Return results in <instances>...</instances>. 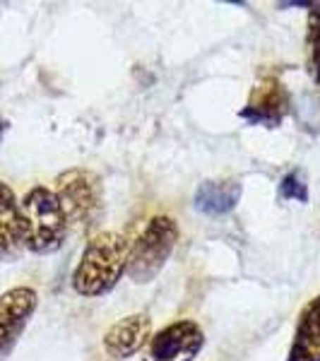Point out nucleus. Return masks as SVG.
I'll use <instances>...</instances> for the list:
<instances>
[{
  "mask_svg": "<svg viewBox=\"0 0 320 361\" xmlns=\"http://www.w3.org/2000/svg\"><path fill=\"white\" fill-rule=\"evenodd\" d=\"M279 197L282 200H294V202H308V185L306 178L299 169H292L287 176L279 183Z\"/></svg>",
  "mask_w": 320,
  "mask_h": 361,
  "instance_id": "nucleus-13",
  "label": "nucleus"
},
{
  "mask_svg": "<svg viewBox=\"0 0 320 361\" xmlns=\"http://www.w3.org/2000/svg\"><path fill=\"white\" fill-rule=\"evenodd\" d=\"M54 193L63 205L68 224L78 231H92L104 217V185L90 169H68L56 178Z\"/></svg>",
  "mask_w": 320,
  "mask_h": 361,
  "instance_id": "nucleus-3",
  "label": "nucleus"
},
{
  "mask_svg": "<svg viewBox=\"0 0 320 361\" xmlns=\"http://www.w3.org/2000/svg\"><path fill=\"white\" fill-rule=\"evenodd\" d=\"M306 51H308V75L320 85V5H311L306 22Z\"/></svg>",
  "mask_w": 320,
  "mask_h": 361,
  "instance_id": "nucleus-12",
  "label": "nucleus"
},
{
  "mask_svg": "<svg viewBox=\"0 0 320 361\" xmlns=\"http://www.w3.org/2000/svg\"><path fill=\"white\" fill-rule=\"evenodd\" d=\"M241 200V183L238 180H205L195 190V207L209 217H222Z\"/></svg>",
  "mask_w": 320,
  "mask_h": 361,
  "instance_id": "nucleus-11",
  "label": "nucleus"
},
{
  "mask_svg": "<svg viewBox=\"0 0 320 361\" xmlns=\"http://www.w3.org/2000/svg\"><path fill=\"white\" fill-rule=\"evenodd\" d=\"M25 248L37 255L56 253L66 243L70 224L58 195L46 185H34L20 200Z\"/></svg>",
  "mask_w": 320,
  "mask_h": 361,
  "instance_id": "nucleus-2",
  "label": "nucleus"
},
{
  "mask_svg": "<svg viewBox=\"0 0 320 361\" xmlns=\"http://www.w3.org/2000/svg\"><path fill=\"white\" fill-rule=\"evenodd\" d=\"M205 347V333L195 320H176L149 337L142 361H193Z\"/></svg>",
  "mask_w": 320,
  "mask_h": 361,
  "instance_id": "nucleus-5",
  "label": "nucleus"
},
{
  "mask_svg": "<svg viewBox=\"0 0 320 361\" xmlns=\"http://www.w3.org/2000/svg\"><path fill=\"white\" fill-rule=\"evenodd\" d=\"M152 337V318L147 313H133L113 323L104 335V349L113 359H130Z\"/></svg>",
  "mask_w": 320,
  "mask_h": 361,
  "instance_id": "nucleus-7",
  "label": "nucleus"
},
{
  "mask_svg": "<svg viewBox=\"0 0 320 361\" xmlns=\"http://www.w3.org/2000/svg\"><path fill=\"white\" fill-rule=\"evenodd\" d=\"M128 253H130V241L118 231H101L92 236L70 277L75 294L92 299L111 292L125 275Z\"/></svg>",
  "mask_w": 320,
  "mask_h": 361,
  "instance_id": "nucleus-1",
  "label": "nucleus"
},
{
  "mask_svg": "<svg viewBox=\"0 0 320 361\" xmlns=\"http://www.w3.org/2000/svg\"><path fill=\"white\" fill-rule=\"evenodd\" d=\"M37 306L39 296L32 287H15L0 294V361H8L13 354Z\"/></svg>",
  "mask_w": 320,
  "mask_h": 361,
  "instance_id": "nucleus-6",
  "label": "nucleus"
},
{
  "mask_svg": "<svg viewBox=\"0 0 320 361\" xmlns=\"http://www.w3.org/2000/svg\"><path fill=\"white\" fill-rule=\"evenodd\" d=\"M25 250V226H22L20 200L13 188L0 180V258L13 260Z\"/></svg>",
  "mask_w": 320,
  "mask_h": 361,
  "instance_id": "nucleus-10",
  "label": "nucleus"
},
{
  "mask_svg": "<svg viewBox=\"0 0 320 361\" xmlns=\"http://www.w3.org/2000/svg\"><path fill=\"white\" fill-rule=\"evenodd\" d=\"M287 361H320V294L301 308Z\"/></svg>",
  "mask_w": 320,
  "mask_h": 361,
  "instance_id": "nucleus-9",
  "label": "nucleus"
},
{
  "mask_svg": "<svg viewBox=\"0 0 320 361\" xmlns=\"http://www.w3.org/2000/svg\"><path fill=\"white\" fill-rule=\"evenodd\" d=\"M178 241V224L168 214H156L144 224L140 236L130 243L128 253V277L137 284H147L159 275L166 260L171 258Z\"/></svg>",
  "mask_w": 320,
  "mask_h": 361,
  "instance_id": "nucleus-4",
  "label": "nucleus"
},
{
  "mask_svg": "<svg viewBox=\"0 0 320 361\" xmlns=\"http://www.w3.org/2000/svg\"><path fill=\"white\" fill-rule=\"evenodd\" d=\"M287 114V92L275 78H265L263 82L253 87L251 99L243 106L241 118L253 126H267L277 128Z\"/></svg>",
  "mask_w": 320,
  "mask_h": 361,
  "instance_id": "nucleus-8",
  "label": "nucleus"
}]
</instances>
